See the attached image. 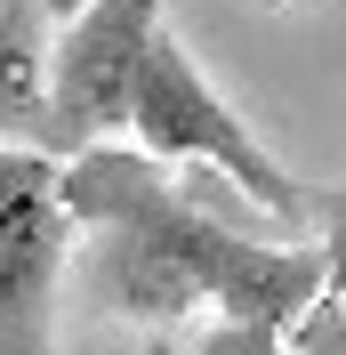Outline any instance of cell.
I'll return each instance as SVG.
<instances>
[{"label": "cell", "instance_id": "1", "mask_svg": "<svg viewBox=\"0 0 346 355\" xmlns=\"http://www.w3.org/2000/svg\"><path fill=\"white\" fill-rule=\"evenodd\" d=\"M65 202L89 226V250H73V291L145 331H177L194 307L290 331L330 291L314 243L282 250L234 234V218L194 194V178H170V162L145 146H97L65 162Z\"/></svg>", "mask_w": 346, "mask_h": 355}, {"label": "cell", "instance_id": "2", "mask_svg": "<svg viewBox=\"0 0 346 355\" xmlns=\"http://www.w3.org/2000/svg\"><path fill=\"white\" fill-rule=\"evenodd\" d=\"M129 130H137V146H145L153 162H201V170L234 178L242 194L266 210V218L306 226V186L282 170L258 137H250V121H242V113L226 105L210 81H201V65L185 57V41H177V33H161V41H153Z\"/></svg>", "mask_w": 346, "mask_h": 355}, {"label": "cell", "instance_id": "3", "mask_svg": "<svg viewBox=\"0 0 346 355\" xmlns=\"http://www.w3.org/2000/svg\"><path fill=\"white\" fill-rule=\"evenodd\" d=\"M65 162L0 146V355H57V299L73 283Z\"/></svg>", "mask_w": 346, "mask_h": 355}, {"label": "cell", "instance_id": "4", "mask_svg": "<svg viewBox=\"0 0 346 355\" xmlns=\"http://www.w3.org/2000/svg\"><path fill=\"white\" fill-rule=\"evenodd\" d=\"M161 41V0H97L57 33L48 57V113H57V162H81L129 130L145 57Z\"/></svg>", "mask_w": 346, "mask_h": 355}, {"label": "cell", "instance_id": "5", "mask_svg": "<svg viewBox=\"0 0 346 355\" xmlns=\"http://www.w3.org/2000/svg\"><path fill=\"white\" fill-rule=\"evenodd\" d=\"M48 0H0V146L57 154V113H48Z\"/></svg>", "mask_w": 346, "mask_h": 355}, {"label": "cell", "instance_id": "6", "mask_svg": "<svg viewBox=\"0 0 346 355\" xmlns=\"http://www.w3.org/2000/svg\"><path fill=\"white\" fill-rule=\"evenodd\" d=\"M306 226H314V250H322L330 299H346V186H306Z\"/></svg>", "mask_w": 346, "mask_h": 355}, {"label": "cell", "instance_id": "7", "mask_svg": "<svg viewBox=\"0 0 346 355\" xmlns=\"http://www.w3.org/2000/svg\"><path fill=\"white\" fill-rule=\"evenodd\" d=\"M290 355H346V299H314V307L290 323Z\"/></svg>", "mask_w": 346, "mask_h": 355}, {"label": "cell", "instance_id": "8", "mask_svg": "<svg viewBox=\"0 0 346 355\" xmlns=\"http://www.w3.org/2000/svg\"><path fill=\"white\" fill-rule=\"evenodd\" d=\"M194 355H290V331H274V323H210L194 339Z\"/></svg>", "mask_w": 346, "mask_h": 355}, {"label": "cell", "instance_id": "9", "mask_svg": "<svg viewBox=\"0 0 346 355\" xmlns=\"http://www.w3.org/2000/svg\"><path fill=\"white\" fill-rule=\"evenodd\" d=\"M89 8H97V0H48V17H57V24H73V17H89Z\"/></svg>", "mask_w": 346, "mask_h": 355}, {"label": "cell", "instance_id": "10", "mask_svg": "<svg viewBox=\"0 0 346 355\" xmlns=\"http://www.w3.org/2000/svg\"><path fill=\"white\" fill-rule=\"evenodd\" d=\"M145 355H177V339H170V331H153V339H145Z\"/></svg>", "mask_w": 346, "mask_h": 355}]
</instances>
